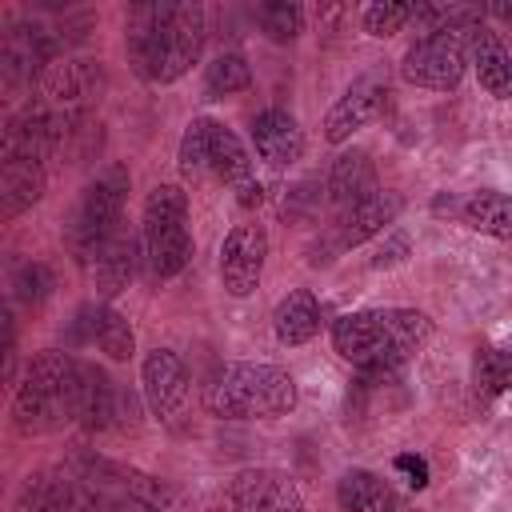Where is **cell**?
I'll use <instances>...</instances> for the list:
<instances>
[{"instance_id": "4316f807", "label": "cell", "mask_w": 512, "mask_h": 512, "mask_svg": "<svg viewBox=\"0 0 512 512\" xmlns=\"http://www.w3.org/2000/svg\"><path fill=\"white\" fill-rule=\"evenodd\" d=\"M96 344H100V352H108L112 360H128L132 348H136L132 324H128L120 312L104 308V312H100V328H96Z\"/></svg>"}, {"instance_id": "cb8c5ba5", "label": "cell", "mask_w": 512, "mask_h": 512, "mask_svg": "<svg viewBox=\"0 0 512 512\" xmlns=\"http://www.w3.org/2000/svg\"><path fill=\"white\" fill-rule=\"evenodd\" d=\"M336 500L344 512H392V492L380 476L364 472V468H352L340 476L336 484Z\"/></svg>"}, {"instance_id": "6da1fadb", "label": "cell", "mask_w": 512, "mask_h": 512, "mask_svg": "<svg viewBox=\"0 0 512 512\" xmlns=\"http://www.w3.org/2000/svg\"><path fill=\"white\" fill-rule=\"evenodd\" d=\"M204 48V8L200 4H140L128 12V52L132 68L148 84L180 80Z\"/></svg>"}, {"instance_id": "52a82bcc", "label": "cell", "mask_w": 512, "mask_h": 512, "mask_svg": "<svg viewBox=\"0 0 512 512\" xmlns=\"http://www.w3.org/2000/svg\"><path fill=\"white\" fill-rule=\"evenodd\" d=\"M180 172L184 176H216L232 188H240L244 180H252V160L240 144L236 132H228L220 120H192L184 140H180Z\"/></svg>"}, {"instance_id": "9c48e42d", "label": "cell", "mask_w": 512, "mask_h": 512, "mask_svg": "<svg viewBox=\"0 0 512 512\" xmlns=\"http://www.w3.org/2000/svg\"><path fill=\"white\" fill-rule=\"evenodd\" d=\"M56 60V40L48 28L40 24H16L4 40V52H0V76H4V88L16 92L40 76H48V64Z\"/></svg>"}, {"instance_id": "7c38bea8", "label": "cell", "mask_w": 512, "mask_h": 512, "mask_svg": "<svg viewBox=\"0 0 512 512\" xmlns=\"http://www.w3.org/2000/svg\"><path fill=\"white\" fill-rule=\"evenodd\" d=\"M384 100H388V84L376 80V76H360V80L332 104V112L324 116V140H328V144H344L356 128H364L368 120L380 116Z\"/></svg>"}, {"instance_id": "4dcf8cb0", "label": "cell", "mask_w": 512, "mask_h": 512, "mask_svg": "<svg viewBox=\"0 0 512 512\" xmlns=\"http://www.w3.org/2000/svg\"><path fill=\"white\" fill-rule=\"evenodd\" d=\"M100 304H84V308H76V316H72V324H68V344L72 348H80V344H96V328H100Z\"/></svg>"}, {"instance_id": "7a4b0ae2", "label": "cell", "mask_w": 512, "mask_h": 512, "mask_svg": "<svg viewBox=\"0 0 512 512\" xmlns=\"http://www.w3.org/2000/svg\"><path fill=\"white\" fill-rule=\"evenodd\" d=\"M432 336V320L416 308H364L332 324L336 352L368 376H392Z\"/></svg>"}, {"instance_id": "5b68a950", "label": "cell", "mask_w": 512, "mask_h": 512, "mask_svg": "<svg viewBox=\"0 0 512 512\" xmlns=\"http://www.w3.org/2000/svg\"><path fill=\"white\" fill-rule=\"evenodd\" d=\"M192 256L188 236V196L176 184H156L144 204V232H140V260L152 280L176 276Z\"/></svg>"}, {"instance_id": "44dd1931", "label": "cell", "mask_w": 512, "mask_h": 512, "mask_svg": "<svg viewBox=\"0 0 512 512\" xmlns=\"http://www.w3.org/2000/svg\"><path fill=\"white\" fill-rule=\"evenodd\" d=\"M272 328H276V340L280 344H304L320 332V304L308 288H296L288 292L276 312H272Z\"/></svg>"}, {"instance_id": "d590c367", "label": "cell", "mask_w": 512, "mask_h": 512, "mask_svg": "<svg viewBox=\"0 0 512 512\" xmlns=\"http://www.w3.org/2000/svg\"><path fill=\"white\" fill-rule=\"evenodd\" d=\"M492 16H500V20H512V4H492Z\"/></svg>"}, {"instance_id": "f1b7e54d", "label": "cell", "mask_w": 512, "mask_h": 512, "mask_svg": "<svg viewBox=\"0 0 512 512\" xmlns=\"http://www.w3.org/2000/svg\"><path fill=\"white\" fill-rule=\"evenodd\" d=\"M408 20H416V4H372L364 12V28L372 36H392L400 32Z\"/></svg>"}, {"instance_id": "4fadbf2b", "label": "cell", "mask_w": 512, "mask_h": 512, "mask_svg": "<svg viewBox=\"0 0 512 512\" xmlns=\"http://www.w3.org/2000/svg\"><path fill=\"white\" fill-rule=\"evenodd\" d=\"M252 144H256V156L272 168H288L304 156V132L284 108H264L252 120Z\"/></svg>"}, {"instance_id": "30bf717a", "label": "cell", "mask_w": 512, "mask_h": 512, "mask_svg": "<svg viewBox=\"0 0 512 512\" xmlns=\"http://www.w3.org/2000/svg\"><path fill=\"white\" fill-rule=\"evenodd\" d=\"M264 256H268V236L260 224H236L224 236L220 248V280L232 296H248L256 292L260 276H264Z\"/></svg>"}, {"instance_id": "2e32d148", "label": "cell", "mask_w": 512, "mask_h": 512, "mask_svg": "<svg viewBox=\"0 0 512 512\" xmlns=\"http://www.w3.org/2000/svg\"><path fill=\"white\" fill-rule=\"evenodd\" d=\"M20 512H100L92 492L72 476H32L24 488Z\"/></svg>"}, {"instance_id": "d6986e66", "label": "cell", "mask_w": 512, "mask_h": 512, "mask_svg": "<svg viewBox=\"0 0 512 512\" xmlns=\"http://www.w3.org/2000/svg\"><path fill=\"white\" fill-rule=\"evenodd\" d=\"M400 212V196L396 192H372L368 200H360L356 208H348L340 216V248H356L368 236L384 232Z\"/></svg>"}, {"instance_id": "603a6c76", "label": "cell", "mask_w": 512, "mask_h": 512, "mask_svg": "<svg viewBox=\"0 0 512 512\" xmlns=\"http://www.w3.org/2000/svg\"><path fill=\"white\" fill-rule=\"evenodd\" d=\"M132 268H136V248H132V240L124 236V232H116L100 252H96V260L84 268L96 284H100V292H120L128 280H132Z\"/></svg>"}, {"instance_id": "e0dca14e", "label": "cell", "mask_w": 512, "mask_h": 512, "mask_svg": "<svg viewBox=\"0 0 512 512\" xmlns=\"http://www.w3.org/2000/svg\"><path fill=\"white\" fill-rule=\"evenodd\" d=\"M116 384L108 380L104 368L96 364H80V388H76V424H84L88 432H100L116 420Z\"/></svg>"}, {"instance_id": "1f68e13d", "label": "cell", "mask_w": 512, "mask_h": 512, "mask_svg": "<svg viewBox=\"0 0 512 512\" xmlns=\"http://www.w3.org/2000/svg\"><path fill=\"white\" fill-rule=\"evenodd\" d=\"M100 512H164L156 504V496H144V492H128V496H112V500H100Z\"/></svg>"}, {"instance_id": "5bb4252c", "label": "cell", "mask_w": 512, "mask_h": 512, "mask_svg": "<svg viewBox=\"0 0 512 512\" xmlns=\"http://www.w3.org/2000/svg\"><path fill=\"white\" fill-rule=\"evenodd\" d=\"M144 396H148V408L156 416H172L184 396H188V372H184V360L168 348H156L148 352L144 360Z\"/></svg>"}, {"instance_id": "484cf974", "label": "cell", "mask_w": 512, "mask_h": 512, "mask_svg": "<svg viewBox=\"0 0 512 512\" xmlns=\"http://www.w3.org/2000/svg\"><path fill=\"white\" fill-rule=\"evenodd\" d=\"M248 84H252V68H248V60L236 56V52L216 56V60L208 64V72H204V96H208V100H224V96H232V92H240V88H248Z\"/></svg>"}, {"instance_id": "f546056e", "label": "cell", "mask_w": 512, "mask_h": 512, "mask_svg": "<svg viewBox=\"0 0 512 512\" xmlns=\"http://www.w3.org/2000/svg\"><path fill=\"white\" fill-rule=\"evenodd\" d=\"M12 288H16V300H24V304H40L48 292H52V272L44 268V264H20L16 268V276H12Z\"/></svg>"}, {"instance_id": "8fae6325", "label": "cell", "mask_w": 512, "mask_h": 512, "mask_svg": "<svg viewBox=\"0 0 512 512\" xmlns=\"http://www.w3.org/2000/svg\"><path fill=\"white\" fill-rule=\"evenodd\" d=\"M232 512H304L300 488L276 468H248L228 488Z\"/></svg>"}, {"instance_id": "836d02e7", "label": "cell", "mask_w": 512, "mask_h": 512, "mask_svg": "<svg viewBox=\"0 0 512 512\" xmlns=\"http://www.w3.org/2000/svg\"><path fill=\"white\" fill-rule=\"evenodd\" d=\"M236 200H240V208H256L260 200H264V184L252 176V180H244L240 188H236Z\"/></svg>"}, {"instance_id": "e575fe53", "label": "cell", "mask_w": 512, "mask_h": 512, "mask_svg": "<svg viewBox=\"0 0 512 512\" xmlns=\"http://www.w3.org/2000/svg\"><path fill=\"white\" fill-rule=\"evenodd\" d=\"M404 252H408V240H404V236H392V244L376 252V260H372V268H384V264H392V260H400Z\"/></svg>"}, {"instance_id": "277c9868", "label": "cell", "mask_w": 512, "mask_h": 512, "mask_svg": "<svg viewBox=\"0 0 512 512\" xmlns=\"http://www.w3.org/2000/svg\"><path fill=\"white\" fill-rule=\"evenodd\" d=\"M204 408L224 420L284 416L296 408V384L276 364H224L204 384Z\"/></svg>"}, {"instance_id": "83f0119b", "label": "cell", "mask_w": 512, "mask_h": 512, "mask_svg": "<svg viewBox=\"0 0 512 512\" xmlns=\"http://www.w3.org/2000/svg\"><path fill=\"white\" fill-rule=\"evenodd\" d=\"M256 20L260 28L272 36V40H292L300 32V8L288 4V0H268L256 8Z\"/></svg>"}, {"instance_id": "8992f818", "label": "cell", "mask_w": 512, "mask_h": 512, "mask_svg": "<svg viewBox=\"0 0 512 512\" xmlns=\"http://www.w3.org/2000/svg\"><path fill=\"white\" fill-rule=\"evenodd\" d=\"M124 192H128V172L124 168H108L100 172L76 200L68 224H64V236H68V248L72 256L80 260V268H88L96 260V252L120 232V208H124Z\"/></svg>"}, {"instance_id": "7402d4cb", "label": "cell", "mask_w": 512, "mask_h": 512, "mask_svg": "<svg viewBox=\"0 0 512 512\" xmlns=\"http://www.w3.org/2000/svg\"><path fill=\"white\" fill-rule=\"evenodd\" d=\"M460 220L472 232H484L492 240H512V196L480 188L460 204Z\"/></svg>"}, {"instance_id": "ffe728a7", "label": "cell", "mask_w": 512, "mask_h": 512, "mask_svg": "<svg viewBox=\"0 0 512 512\" xmlns=\"http://www.w3.org/2000/svg\"><path fill=\"white\" fill-rule=\"evenodd\" d=\"M468 52H472V64H476L480 84H484L492 96H500V100L512 96V56H508V48L496 40V32H488L484 24L472 28Z\"/></svg>"}, {"instance_id": "ba28073f", "label": "cell", "mask_w": 512, "mask_h": 512, "mask_svg": "<svg viewBox=\"0 0 512 512\" xmlns=\"http://www.w3.org/2000/svg\"><path fill=\"white\" fill-rule=\"evenodd\" d=\"M468 40H472V28H440L420 36L404 52V80L436 92L456 88L468 68Z\"/></svg>"}, {"instance_id": "d6a6232c", "label": "cell", "mask_w": 512, "mask_h": 512, "mask_svg": "<svg viewBox=\"0 0 512 512\" xmlns=\"http://www.w3.org/2000/svg\"><path fill=\"white\" fill-rule=\"evenodd\" d=\"M396 468L408 476L412 488H424V484H428V464H424L420 456H408V452H404V456H396Z\"/></svg>"}, {"instance_id": "ac0fdd59", "label": "cell", "mask_w": 512, "mask_h": 512, "mask_svg": "<svg viewBox=\"0 0 512 512\" xmlns=\"http://www.w3.org/2000/svg\"><path fill=\"white\" fill-rule=\"evenodd\" d=\"M44 196V168L36 160L4 156L0 160V216L12 220Z\"/></svg>"}, {"instance_id": "d4e9b609", "label": "cell", "mask_w": 512, "mask_h": 512, "mask_svg": "<svg viewBox=\"0 0 512 512\" xmlns=\"http://www.w3.org/2000/svg\"><path fill=\"white\" fill-rule=\"evenodd\" d=\"M472 384H476V396H480V400H496L500 392L512 388V340L488 344V348L476 352Z\"/></svg>"}, {"instance_id": "3957f363", "label": "cell", "mask_w": 512, "mask_h": 512, "mask_svg": "<svg viewBox=\"0 0 512 512\" xmlns=\"http://www.w3.org/2000/svg\"><path fill=\"white\" fill-rule=\"evenodd\" d=\"M76 388H80V360L60 348L32 356L24 380L12 400V416L20 432H56L76 420Z\"/></svg>"}, {"instance_id": "9a60e30c", "label": "cell", "mask_w": 512, "mask_h": 512, "mask_svg": "<svg viewBox=\"0 0 512 512\" xmlns=\"http://www.w3.org/2000/svg\"><path fill=\"white\" fill-rule=\"evenodd\" d=\"M372 192H380V188H376V168H372L368 152H360V148L340 152L332 172H328V204L344 216L348 208H356Z\"/></svg>"}]
</instances>
